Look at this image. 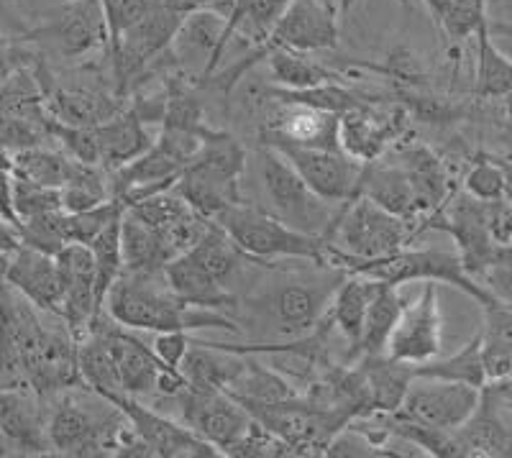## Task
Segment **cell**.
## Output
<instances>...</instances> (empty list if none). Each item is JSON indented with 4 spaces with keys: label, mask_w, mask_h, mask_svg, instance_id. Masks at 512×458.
<instances>
[{
    "label": "cell",
    "mask_w": 512,
    "mask_h": 458,
    "mask_svg": "<svg viewBox=\"0 0 512 458\" xmlns=\"http://www.w3.org/2000/svg\"><path fill=\"white\" fill-rule=\"evenodd\" d=\"M361 384L367 389L369 412H397L415 379V366L390 359L387 354L361 356L354 361Z\"/></svg>",
    "instance_id": "cell-26"
},
{
    "label": "cell",
    "mask_w": 512,
    "mask_h": 458,
    "mask_svg": "<svg viewBox=\"0 0 512 458\" xmlns=\"http://www.w3.org/2000/svg\"><path fill=\"white\" fill-rule=\"evenodd\" d=\"M21 246V236H18V228L13 226L8 218L0 215V261H8V256Z\"/></svg>",
    "instance_id": "cell-50"
},
{
    "label": "cell",
    "mask_w": 512,
    "mask_h": 458,
    "mask_svg": "<svg viewBox=\"0 0 512 458\" xmlns=\"http://www.w3.org/2000/svg\"><path fill=\"white\" fill-rule=\"evenodd\" d=\"M226 26L228 16L216 8H198L187 13L169 47L172 64L190 75L192 82H203L216 75L223 54L228 52Z\"/></svg>",
    "instance_id": "cell-13"
},
{
    "label": "cell",
    "mask_w": 512,
    "mask_h": 458,
    "mask_svg": "<svg viewBox=\"0 0 512 458\" xmlns=\"http://www.w3.org/2000/svg\"><path fill=\"white\" fill-rule=\"evenodd\" d=\"M123 213L108 223L103 233L90 244L95 259V285H98L100 308H105V297L123 274V238H121Z\"/></svg>",
    "instance_id": "cell-38"
},
{
    "label": "cell",
    "mask_w": 512,
    "mask_h": 458,
    "mask_svg": "<svg viewBox=\"0 0 512 458\" xmlns=\"http://www.w3.org/2000/svg\"><path fill=\"white\" fill-rule=\"evenodd\" d=\"M162 0H103L105 21H108V31H111V44L108 52L118 47L121 36L128 29H134L141 18H146ZM105 52V54H108Z\"/></svg>",
    "instance_id": "cell-44"
},
{
    "label": "cell",
    "mask_w": 512,
    "mask_h": 458,
    "mask_svg": "<svg viewBox=\"0 0 512 458\" xmlns=\"http://www.w3.org/2000/svg\"><path fill=\"white\" fill-rule=\"evenodd\" d=\"M75 159L62 149H47V146H36V149L18 151L11 154V172L24 180L39 182V185L59 187L67 182Z\"/></svg>",
    "instance_id": "cell-36"
},
{
    "label": "cell",
    "mask_w": 512,
    "mask_h": 458,
    "mask_svg": "<svg viewBox=\"0 0 512 458\" xmlns=\"http://www.w3.org/2000/svg\"><path fill=\"white\" fill-rule=\"evenodd\" d=\"M226 392H231L246 410L272 407L280 405V402H290L295 400V397H300V392L295 389L292 379H287L285 374L272 369V366L262 364L254 354L246 356L244 372L236 377V382H233Z\"/></svg>",
    "instance_id": "cell-28"
},
{
    "label": "cell",
    "mask_w": 512,
    "mask_h": 458,
    "mask_svg": "<svg viewBox=\"0 0 512 458\" xmlns=\"http://www.w3.org/2000/svg\"><path fill=\"white\" fill-rule=\"evenodd\" d=\"M413 236V223L359 195L336 208L326 233V264L349 272L359 261H377L397 254Z\"/></svg>",
    "instance_id": "cell-3"
},
{
    "label": "cell",
    "mask_w": 512,
    "mask_h": 458,
    "mask_svg": "<svg viewBox=\"0 0 512 458\" xmlns=\"http://www.w3.org/2000/svg\"><path fill=\"white\" fill-rule=\"evenodd\" d=\"M326 3L333 8V11L338 13V16H346V13H349L351 8L359 3V0H326Z\"/></svg>",
    "instance_id": "cell-53"
},
{
    "label": "cell",
    "mask_w": 512,
    "mask_h": 458,
    "mask_svg": "<svg viewBox=\"0 0 512 458\" xmlns=\"http://www.w3.org/2000/svg\"><path fill=\"white\" fill-rule=\"evenodd\" d=\"M349 274H364V277L390 282V285L402 287L410 282H436V285H448L477 300L482 308L495 305V297L482 282L472 277L464 269L459 251L443 249H400L397 254L384 256L377 261H359L349 269Z\"/></svg>",
    "instance_id": "cell-6"
},
{
    "label": "cell",
    "mask_w": 512,
    "mask_h": 458,
    "mask_svg": "<svg viewBox=\"0 0 512 458\" xmlns=\"http://www.w3.org/2000/svg\"><path fill=\"white\" fill-rule=\"evenodd\" d=\"M39 54L29 52L24 41L8 39V36H0V82L6 80L8 75L24 67V64H31Z\"/></svg>",
    "instance_id": "cell-49"
},
{
    "label": "cell",
    "mask_w": 512,
    "mask_h": 458,
    "mask_svg": "<svg viewBox=\"0 0 512 458\" xmlns=\"http://www.w3.org/2000/svg\"><path fill=\"white\" fill-rule=\"evenodd\" d=\"M8 456H18V451L11 443V438H8V435L3 433V428H0V458H8Z\"/></svg>",
    "instance_id": "cell-54"
},
{
    "label": "cell",
    "mask_w": 512,
    "mask_h": 458,
    "mask_svg": "<svg viewBox=\"0 0 512 458\" xmlns=\"http://www.w3.org/2000/svg\"><path fill=\"white\" fill-rule=\"evenodd\" d=\"M190 346H192V338L187 331L154 333V341H152L154 354L159 356V361H162L167 369H175V372H182V361H185Z\"/></svg>",
    "instance_id": "cell-46"
},
{
    "label": "cell",
    "mask_w": 512,
    "mask_h": 458,
    "mask_svg": "<svg viewBox=\"0 0 512 458\" xmlns=\"http://www.w3.org/2000/svg\"><path fill=\"white\" fill-rule=\"evenodd\" d=\"M300 172L310 190L331 205H344L359 198L364 162H356L341 149H308V146L269 144Z\"/></svg>",
    "instance_id": "cell-11"
},
{
    "label": "cell",
    "mask_w": 512,
    "mask_h": 458,
    "mask_svg": "<svg viewBox=\"0 0 512 458\" xmlns=\"http://www.w3.org/2000/svg\"><path fill=\"white\" fill-rule=\"evenodd\" d=\"M484 24H489L487 0H448L446 11L438 21V31L451 47L474 39Z\"/></svg>",
    "instance_id": "cell-39"
},
{
    "label": "cell",
    "mask_w": 512,
    "mask_h": 458,
    "mask_svg": "<svg viewBox=\"0 0 512 458\" xmlns=\"http://www.w3.org/2000/svg\"><path fill=\"white\" fill-rule=\"evenodd\" d=\"M105 313L128 331H218L241 333L236 318L223 315L218 310L192 308L172 292L167 277L162 274H134L123 272L105 297Z\"/></svg>",
    "instance_id": "cell-2"
},
{
    "label": "cell",
    "mask_w": 512,
    "mask_h": 458,
    "mask_svg": "<svg viewBox=\"0 0 512 458\" xmlns=\"http://www.w3.org/2000/svg\"><path fill=\"white\" fill-rule=\"evenodd\" d=\"M259 180L274 215L297 231L326 238L338 205L320 200L300 172L269 144L259 149Z\"/></svg>",
    "instance_id": "cell-7"
},
{
    "label": "cell",
    "mask_w": 512,
    "mask_h": 458,
    "mask_svg": "<svg viewBox=\"0 0 512 458\" xmlns=\"http://www.w3.org/2000/svg\"><path fill=\"white\" fill-rule=\"evenodd\" d=\"M113 405L123 410L131 428L136 430L144 446L149 448V456L157 458H210L221 456L218 448L203 441L198 433H192L185 423H175L167 415H162L154 407L141 405L136 397H118Z\"/></svg>",
    "instance_id": "cell-14"
},
{
    "label": "cell",
    "mask_w": 512,
    "mask_h": 458,
    "mask_svg": "<svg viewBox=\"0 0 512 458\" xmlns=\"http://www.w3.org/2000/svg\"><path fill=\"white\" fill-rule=\"evenodd\" d=\"M487 226L497 244H512V200H487Z\"/></svg>",
    "instance_id": "cell-48"
},
{
    "label": "cell",
    "mask_w": 512,
    "mask_h": 458,
    "mask_svg": "<svg viewBox=\"0 0 512 458\" xmlns=\"http://www.w3.org/2000/svg\"><path fill=\"white\" fill-rule=\"evenodd\" d=\"M477 39V62H474V87L472 93L477 100H500L512 93V57H507L497 47L489 24L479 29Z\"/></svg>",
    "instance_id": "cell-33"
},
{
    "label": "cell",
    "mask_w": 512,
    "mask_h": 458,
    "mask_svg": "<svg viewBox=\"0 0 512 458\" xmlns=\"http://www.w3.org/2000/svg\"><path fill=\"white\" fill-rule=\"evenodd\" d=\"M280 279H272L256 292L239 297L233 313L239 325H254L267 336L300 338L315 331L328 315L333 295L349 272L331 264L303 261L292 269L280 267Z\"/></svg>",
    "instance_id": "cell-1"
},
{
    "label": "cell",
    "mask_w": 512,
    "mask_h": 458,
    "mask_svg": "<svg viewBox=\"0 0 512 458\" xmlns=\"http://www.w3.org/2000/svg\"><path fill=\"white\" fill-rule=\"evenodd\" d=\"M274 108L264 123V144H292L308 149H341L338 126L341 116L315 111L308 105H290L272 100ZM344 151V149H341Z\"/></svg>",
    "instance_id": "cell-19"
},
{
    "label": "cell",
    "mask_w": 512,
    "mask_h": 458,
    "mask_svg": "<svg viewBox=\"0 0 512 458\" xmlns=\"http://www.w3.org/2000/svg\"><path fill=\"white\" fill-rule=\"evenodd\" d=\"M484 310L482 361L487 384L512 377V308L495 302Z\"/></svg>",
    "instance_id": "cell-34"
},
{
    "label": "cell",
    "mask_w": 512,
    "mask_h": 458,
    "mask_svg": "<svg viewBox=\"0 0 512 458\" xmlns=\"http://www.w3.org/2000/svg\"><path fill=\"white\" fill-rule=\"evenodd\" d=\"M479 282L492 292L497 302L512 308V244L502 246L497 259L482 272Z\"/></svg>",
    "instance_id": "cell-45"
},
{
    "label": "cell",
    "mask_w": 512,
    "mask_h": 458,
    "mask_svg": "<svg viewBox=\"0 0 512 458\" xmlns=\"http://www.w3.org/2000/svg\"><path fill=\"white\" fill-rule=\"evenodd\" d=\"M464 190L477 200L505 198V169L492 154H479L464 177Z\"/></svg>",
    "instance_id": "cell-43"
},
{
    "label": "cell",
    "mask_w": 512,
    "mask_h": 458,
    "mask_svg": "<svg viewBox=\"0 0 512 458\" xmlns=\"http://www.w3.org/2000/svg\"><path fill=\"white\" fill-rule=\"evenodd\" d=\"M246 172V149L226 131L210 136L180 174L172 190L185 198L203 218L216 221L231 205L246 203L241 177Z\"/></svg>",
    "instance_id": "cell-5"
},
{
    "label": "cell",
    "mask_w": 512,
    "mask_h": 458,
    "mask_svg": "<svg viewBox=\"0 0 512 458\" xmlns=\"http://www.w3.org/2000/svg\"><path fill=\"white\" fill-rule=\"evenodd\" d=\"M410 113L405 108H395L390 113L377 111V105H364L341 116V126H338V139H341V149L354 157L356 162H374V159L384 157V151L395 144L405 128H408Z\"/></svg>",
    "instance_id": "cell-18"
},
{
    "label": "cell",
    "mask_w": 512,
    "mask_h": 458,
    "mask_svg": "<svg viewBox=\"0 0 512 458\" xmlns=\"http://www.w3.org/2000/svg\"><path fill=\"white\" fill-rule=\"evenodd\" d=\"M54 210H62V190L59 187L39 185V182L13 174V213H16L18 223L54 213Z\"/></svg>",
    "instance_id": "cell-41"
},
{
    "label": "cell",
    "mask_w": 512,
    "mask_h": 458,
    "mask_svg": "<svg viewBox=\"0 0 512 458\" xmlns=\"http://www.w3.org/2000/svg\"><path fill=\"white\" fill-rule=\"evenodd\" d=\"M16 228L18 236H21V244L31 246V249L47 251V254L57 256L64 246L70 244L67 241V231H64V210L39 215V218L18 223Z\"/></svg>",
    "instance_id": "cell-42"
},
{
    "label": "cell",
    "mask_w": 512,
    "mask_h": 458,
    "mask_svg": "<svg viewBox=\"0 0 512 458\" xmlns=\"http://www.w3.org/2000/svg\"><path fill=\"white\" fill-rule=\"evenodd\" d=\"M397 162L405 167L415 187L420 221L438 213L448 203V198L454 195V190H451V174H448L446 164L438 159L436 151H431L425 144L402 146L397 151Z\"/></svg>",
    "instance_id": "cell-23"
},
{
    "label": "cell",
    "mask_w": 512,
    "mask_h": 458,
    "mask_svg": "<svg viewBox=\"0 0 512 458\" xmlns=\"http://www.w3.org/2000/svg\"><path fill=\"white\" fill-rule=\"evenodd\" d=\"M359 195L374 200V203L382 205L384 210L400 215L405 221H420L415 187L400 162H382V157H379L374 159V162L364 164Z\"/></svg>",
    "instance_id": "cell-25"
},
{
    "label": "cell",
    "mask_w": 512,
    "mask_h": 458,
    "mask_svg": "<svg viewBox=\"0 0 512 458\" xmlns=\"http://www.w3.org/2000/svg\"><path fill=\"white\" fill-rule=\"evenodd\" d=\"M244 366L246 356L210 346L205 341H192L190 351L182 361V374H185L190 387L228 389L236 382V377L244 372Z\"/></svg>",
    "instance_id": "cell-29"
},
{
    "label": "cell",
    "mask_w": 512,
    "mask_h": 458,
    "mask_svg": "<svg viewBox=\"0 0 512 458\" xmlns=\"http://www.w3.org/2000/svg\"><path fill=\"white\" fill-rule=\"evenodd\" d=\"M126 210V203L121 198H111L105 203L95 205L82 213H64V231H67V241L70 244H85L90 246L100 233L108 228L113 218Z\"/></svg>",
    "instance_id": "cell-40"
},
{
    "label": "cell",
    "mask_w": 512,
    "mask_h": 458,
    "mask_svg": "<svg viewBox=\"0 0 512 458\" xmlns=\"http://www.w3.org/2000/svg\"><path fill=\"white\" fill-rule=\"evenodd\" d=\"M464 458L487 456L502 458L512 456V433L505 423L495 415V410L484 400H479V407L474 415L456 430Z\"/></svg>",
    "instance_id": "cell-32"
},
{
    "label": "cell",
    "mask_w": 512,
    "mask_h": 458,
    "mask_svg": "<svg viewBox=\"0 0 512 458\" xmlns=\"http://www.w3.org/2000/svg\"><path fill=\"white\" fill-rule=\"evenodd\" d=\"M24 44H44L62 59H82L111 44L103 0H64L57 11L34 24Z\"/></svg>",
    "instance_id": "cell-8"
},
{
    "label": "cell",
    "mask_w": 512,
    "mask_h": 458,
    "mask_svg": "<svg viewBox=\"0 0 512 458\" xmlns=\"http://www.w3.org/2000/svg\"><path fill=\"white\" fill-rule=\"evenodd\" d=\"M267 67L274 87H285V90H308L326 82H346L349 77L333 64L313 59L305 52H292V49H272Z\"/></svg>",
    "instance_id": "cell-30"
},
{
    "label": "cell",
    "mask_w": 512,
    "mask_h": 458,
    "mask_svg": "<svg viewBox=\"0 0 512 458\" xmlns=\"http://www.w3.org/2000/svg\"><path fill=\"white\" fill-rule=\"evenodd\" d=\"M482 400V389L448 379L415 377L400 405V415L441 430H459Z\"/></svg>",
    "instance_id": "cell-12"
},
{
    "label": "cell",
    "mask_w": 512,
    "mask_h": 458,
    "mask_svg": "<svg viewBox=\"0 0 512 458\" xmlns=\"http://www.w3.org/2000/svg\"><path fill=\"white\" fill-rule=\"evenodd\" d=\"M57 261L64 277L62 320L72 336L82 341L103 310L98 300V285H95L93 251L85 244H67L57 254Z\"/></svg>",
    "instance_id": "cell-17"
},
{
    "label": "cell",
    "mask_w": 512,
    "mask_h": 458,
    "mask_svg": "<svg viewBox=\"0 0 512 458\" xmlns=\"http://www.w3.org/2000/svg\"><path fill=\"white\" fill-rule=\"evenodd\" d=\"M8 159H11V157H8V154H6V151H3V149H0V162H8Z\"/></svg>",
    "instance_id": "cell-55"
},
{
    "label": "cell",
    "mask_w": 512,
    "mask_h": 458,
    "mask_svg": "<svg viewBox=\"0 0 512 458\" xmlns=\"http://www.w3.org/2000/svg\"><path fill=\"white\" fill-rule=\"evenodd\" d=\"M164 277H167V285L172 287V292L182 302L192 305V308L218 310V313H223V310L236 308V300H239L203 264L192 259L187 251L169 261L167 267H164Z\"/></svg>",
    "instance_id": "cell-24"
},
{
    "label": "cell",
    "mask_w": 512,
    "mask_h": 458,
    "mask_svg": "<svg viewBox=\"0 0 512 458\" xmlns=\"http://www.w3.org/2000/svg\"><path fill=\"white\" fill-rule=\"evenodd\" d=\"M123 238V272L134 274H162L172 261V254L162 244V238L141 221L134 210H123L121 221Z\"/></svg>",
    "instance_id": "cell-31"
},
{
    "label": "cell",
    "mask_w": 512,
    "mask_h": 458,
    "mask_svg": "<svg viewBox=\"0 0 512 458\" xmlns=\"http://www.w3.org/2000/svg\"><path fill=\"white\" fill-rule=\"evenodd\" d=\"M31 29H34V21L21 0H0V36L26 41Z\"/></svg>",
    "instance_id": "cell-47"
},
{
    "label": "cell",
    "mask_w": 512,
    "mask_h": 458,
    "mask_svg": "<svg viewBox=\"0 0 512 458\" xmlns=\"http://www.w3.org/2000/svg\"><path fill=\"white\" fill-rule=\"evenodd\" d=\"M415 377H433L448 379V382H464L472 387L482 389L487 384L482 361V333H474L472 341L461 348L459 354L448 356V359H433L428 364L415 366Z\"/></svg>",
    "instance_id": "cell-37"
},
{
    "label": "cell",
    "mask_w": 512,
    "mask_h": 458,
    "mask_svg": "<svg viewBox=\"0 0 512 458\" xmlns=\"http://www.w3.org/2000/svg\"><path fill=\"white\" fill-rule=\"evenodd\" d=\"M172 402L180 407L182 423L218 448L221 456H226L228 448L239 441L254 420L251 412L226 389H200L187 384Z\"/></svg>",
    "instance_id": "cell-9"
},
{
    "label": "cell",
    "mask_w": 512,
    "mask_h": 458,
    "mask_svg": "<svg viewBox=\"0 0 512 458\" xmlns=\"http://www.w3.org/2000/svg\"><path fill=\"white\" fill-rule=\"evenodd\" d=\"M95 136H98L100 167H105L108 172H116L139 159L157 141L152 139L149 123L131 105H126L111 121L95 126Z\"/></svg>",
    "instance_id": "cell-22"
},
{
    "label": "cell",
    "mask_w": 512,
    "mask_h": 458,
    "mask_svg": "<svg viewBox=\"0 0 512 458\" xmlns=\"http://www.w3.org/2000/svg\"><path fill=\"white\" fill-rule=\"evenodd\" d=\"M39 392L31 387L0 389V428L11 438L18 456H47L49 443V407H44Z\"/></svg>",
    "instance_id": "cell-20"
},
{
    "label": "cell",
    "mask_w": 512,
    "mask_h": 458,
    "mask_svg": "<svg viewBox=\"0 0 512 458\" xmlns=\"http://www.w3.org/2000/svg\"><path fill=\"white\" fill-rule=\"evenodd\" d=\"M41 80H44V90H47L49 116L54 121L64 123V126L95 128L100 123L111 121L116 113L126 108L118 93H108V90H100V87L57 85L54 77L49 75L47 64H41Z\"/></svg>",
    "instance_id": "cell-21"
},
{
    "label": "cell",
    "mask_w": 512,
    "mask_h": 458,
    "mask_svg": "<svg viewBox=\"0 0 512 458\" xmlns=\"http://www.w3.org/2000/svg\"><path fill=\"white\" fill-rule=\"evenodd\" d=\"M500 159L502 169H505V198L512 200V159L510 157H497Z\"/></svg>",
    "instance_id": "cell-52"
},
{
    "label": "cell",
    "mask_w": 512,
    "mask_h": 458,
    "mask_svg": "<svg viewBox=\"0 0 512 458\" xmlns=\"http://www.w3.org/2000/svg\"><path fill=\"white\" fill-rule=\"evenodd\" d=\"M441 348L443 318L441 308H438L436 282H423V290L405 302L384 354L402 364L420 366L438 359Z\"/></svg>",
    "instance_id": "cell-10"
},
{
    "label": "cell",
    "mask_w": 512,
    "mask_h": 458,
    "mask_svg": "<svg viewBox=\"0 0 512 458\" xmlns=\"http://www.w3.org/2000/svg\"><path fill=\"white\" fill-rule=\"evenodd\" d=\"M500 111H502V128H505V136L512 141V93L500 98Z\"/></svg>",
    "instance_id": "cell-51"
},
{
    "label": "cell",
    "mask_w": 512,
    "mask_h": 458,
    "mask_svg": "<svg viewBox=\"0 0 512 458\" xmlns=\"http://www.w3.org/2000/svg\"><path fill=\"white\" fill-rule=\"evenodd\" d=\"M405 302H408V297L400 295V287L377 279V290H374L372 302H369V313L367 320H364V331H361L359 359L361 356L384 354Z\"/></svg>",
    "instance_id": "cell-35"
},
{
    "label": "cell",
    "mask_w": 512,
    "mask_h": 458,
    "mask_svg": "<svg viewBox=\"0 0 512 458\" xmlns=\"http://www.w3.org/2000/svg\"><path fill=\"white\" fill-rule=\"evenodd\" d=\"M3 282L21 292L41 313L62 318L64 277L54 254L21 244L8 256Z\"/></svg>",
    "instance_id": "cell-16"
},
{
    "label": "cell",
    "mask_w": 512,
    "mask_h": 458,
    "mask_svg": "<svg viewBox=\"0 0 512 458\" xmlns=\"http://www.w3.org/2000/svg\"><path fill=\"white\" fill-rule=\"evenodd\" d=\"M374 290H377V279L364 277V274H349L336 290L331 308H328V318H331L333 328H336L338 336L349 343L351 364L359 359L361 331H364V320H367Z\"/></svg>",
    "instance_id": "cell-27"
},
{
    "label": "cell",
    "mask_w": 512,
    "mask_h": 458,
    "mask_svg": "<svg viewBox=\"0 0 512 458\" xmlns=\"http://www.w3.org/2000/svg\"><path fill=\"white\" fill-rule=\"evenodd\" d=\"M216 223L246 256L262 264H285V261L326 264V238L297 231L262 205H231L218 215Z\"/></svg>",
    "instance_id": "cell-4"
},
{
    "label": "cell",
    "mask_w": 512,
    "mask_h": 458,
    "mask_svg": "<svg viewBox=\"0 0 512 458\" xmlns=\"http://www.w3.org/2000/svg\"><path fill=\"white\" fill-rule=\"evenodd\" d=\"M267 47L305 54L331 52L338 47V13L326 0H290Z\"/></svg>",
    "instance_id": "cell-15"
}]
</instances>
